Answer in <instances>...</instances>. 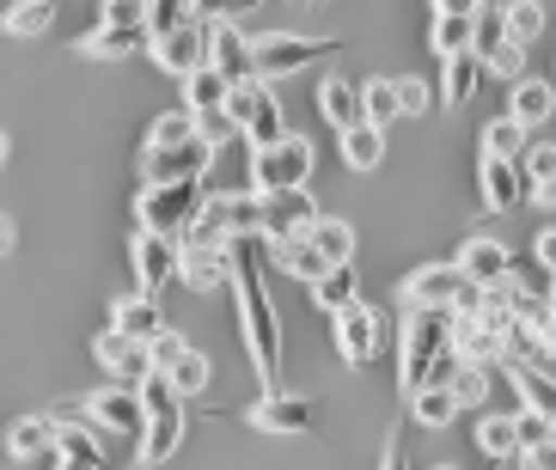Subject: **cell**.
<instances>
[{"instance_id": "e575fe53", "label": "cell", "mask_w": 556, "mask_h": 470, "mask_svg": "<svg viewBox=\"0 0 556 470\" xmlns=\"http://www.w3.org/2000/svg\"><path fill=\"white\" fill-rule=\"evenodd\" d=\"M227 98H232V86L214 74V67H197L190 80H184V111L190 116H220L227 111Z\"/></svg>"}, {"instance_id": "9a60e30c", "label": "cell", "mask_w": 556, "mask_h": 470, "mask_svg": "<svg viewBox=\"0 0 556 470\" xmlns=\"http://www.w3.org/2000/svg\"><path fill=\"white\" fill-rule=\"evenodd\" d=\"M86 422L99 428V434H141L148 409H141V397L129 385H104L99 397H86Z\"/></svg>"}, {"instance_id": "d6986e66", "label": "cell", "mask_w": 556, "mask_h": 470, "mask_svg": "<svg viewBox=\"0 0 556 470\" xmlns=\"http://www.w3.org/2000/svg\"><path fill=\"white\" fill-rule=\"evenodd\" d=\"M92 355H99V367L111 373V385H129L135 391L141 379H148V348H141V342H129V336H116L111 325L92 336Z\"/></svg>"}, {"instance_id": "74e56055", "label": "cell", "mask_w": 556, "mask_h": 470, "mask_svg": "<svg viewBox=\"0 0 556 470\" xmlns=\"http://www.w3.org/2000/svg\"><path fill=\"white\" fill-rule=\"evenodd\" d=\"M269 263H276L281 276L306 281V288H312V281H318V276H325V269H330V263L318 257V251H312L306 239H294V244H276V251H269Z\"/></svg>"}, {"instance_id": "603a6c76", "label": "cell", "mask_w": 556, "mask_h": 470, "mask_svg": "<svg viewBox=\"0 0 556 470\" xmlns=\"http://www.w3.org/2000/svg\"><path fill=\"white\" fill-rule=\"evenodd\" d=\"M477 190H483V208L490 214H514L526 202L520 165H507V160H477Z\"/></svg>"}, {"instance_id": "3957f363", "label": "cell", "mask_w": 556, "mask_h": 470, "mask_svg": "<svg viewBox=\"0 0 556 470\" xmlns=\"http://www.w3.org/2000/svg\"><path fill=\"white\" fill-rule=\"evenodd\" d=\"M208 202V183H141L135 195V214H141V232H160V239H184V227L202 214Z\"/></svg>"}, {"instance_id": "d6a6232c", "label": "cell", "mask_w": 556, "mask_h": 470, "mask_svg": "<svg viewBox=\"0 0 556 470\" xmlns=\"http://www.w3.org/2000/svg\"><path fill=\"white\" fill-rule=\"evenodd\" d=\"M477 453L495 458V465L520 458V428H514V416H495V409H483V416H477Z\"/></svg>"}, {"instance_id": "f546056e", "label": "cell", "mask_w": 556, "mask_h": 470, "mask_svg": "<svg viewBox=\"0 0 556 470\" xmlns=\"http://www.w3.org/2000/svg\"><path fill=\"white\" fill-rule=\"evenodd\" d=\"M355 300H361V269L355 263H337V269H325V276L312 281V306H325L330 318H337L343 306H355Z\"/></svg>"}, {"instance_id": "f907efd6", "label": "cell", "mask_w": 556, "mask_h": 470, "mask_svg": "<svg viewBox=\"0 0 556 470\" xmlns=\"http://www.w3.org/2000/svg\"><path fill=\"white\" fill-rule=\"evenodd\" d=\"M392 86H397V116H422L428 104H434L428 80H416V74H404V80H392Z\"/></svg>"}, {"instance_id": "8fae6325", "label": "cell", "mask_w": 556, "mask_h": 470, "mask_svg": "<svg viewBox=\"0 0 556 470\" xmlns=\"http://www.w3.org/2000/svg\"><path fill=\"white\" fill-rule=\"evenodd\" d=\"M263 208V232L257 239L276 251V244H294L306 239L312 227H318V202H312L306 190H288V195H269V202H257Z\"/></svg>"}, {"instance_id": "6f0895ef", "label": "cell", "mask_w": 556, "mask_h": 470, "mask_svg": "<svg viewBox=\"0 0 556 470\" xmlns=\"http://www.w3.org/2000/svg\"><path fill=\"white\" fill-rule=\"evenodd\" d=\"M532 195H539L544 208H556V178H551V183H539V190H532Z\"/></svg>"}, {"instance_id": "bcb514c9", "label": "cell", "mask_w": 556, "mask_h": 470, "mask_svg": "<svg viewBox=\"0 0 556 470\" xmlns=\"http://www.w3.org/2000/svg\"><path fill=\"white\" fill-rule=\"evenodd\" d=\"M483 74H495V80H526V49L520 43H495L490 55H483Z\"/></svg>"}, {"instance_id": "ffe728a7", "label": "cell", "mask_w": 556, "mask_h": 470, "mask_svg": "<svg viewBox=\"0 0 556 470\" xmlns=\"http://www.w3.org/2000/svg\"><path fill=\"white\" fill-rule=\"evenodd\" d=\"M202 214H208L214 227H220V239H257L263 232V208L257 195H232V190H208V202H202Z\"/></svg>"}, {"instance_id": "f35d334b", "label": "cell", "mask_w": 556, "mask_h": 470, "mask_svg": "<svg viewBox=\"0 0 556 470\" xmlns=\"http://www.w3.org/2000/svg\"><path fill=\"white\" fill-rule=\"evenodd\" d=\"M50 25H55L50 0H18V7H7V13H0V31H7V37H43Z\"/></svg>"}, {"instance_id": "680465c9", "label": "cell", "mask_w": 556, "mask_h": 470, "mask_svg": "<svg viewBox=\"0 0 556 470\" xmlns=\"http://www.w3.org/2000/svg\"><path fill=\"white\" fill-rule=\"evenodd\" d=\"M7 160H13V135L0 129V172H7Z\"/></svg>"}, {"instance_id": "7a4b0ae2", "label": "cell", "mask_w": 556, "mask_h": 470, "mask_svg": "<svg viewBox=\"0 0 556 470\" xmlns=\"http://www.w3.org/2000/svg\"><path fill=\"white\" fill-rule=\"evenodd\" d=\"M446 367H453V312H404V336H397L404 404L428 385H446Z\"/></svg>"}, {"instance_id": "11a10c76", "label": "cell", "mask_w": 556, "mask_h": 470, "mask_svg": "<svg viewBox=\"0 0 556 470\" xmlns=\"http://www.w3.org/2000/svg\"><path fill=\"white\" fill-rule=\"evenodd\" d=\"M13 251H18V227L0 214V257H13Z\"/></svg>"}, {"instance_id": "ee69618b", "label": "cell", "mask_w": 556, "mask_h": 470, "mask_svg": "<svg viewBox=\"0 0 556 470\" xmlns=\"http://www.w3.org/2000/svg\"><path fill=\"white\" fill-rule=\"evenodd\" d=\"M392 116H397V86L392 80H367V86H361V123L386 129Z\"/></svg>"}, {"instance_id": "484cf974", "label": "cell", "mask_w": 556, "mask_h": 470, "mask_svg": "<svg viewBox=\"0 0 556 470\" xmlns=\"http://www.w3.org/2000/svg\"><path fill=\"white\" fill-rule=\"evenodd\" d=\"M178 446H184V404L148 416V428H141V458H148V465H165Z\"/></svg>"}, {"instance_id": "681fc988", "label": "cell", "mask_w": 556, "mask_h": 470, "mask_svg": "<svg viewBox=\"0 0 556 470\" xmlns=\"http://www.w3.org/2000/svg\"><path fill=\"white\" fill-rule=\"evenodd\" d=\"M514 428H520V453H539V446L556 440V422H544V416H532V409H514Z\"/></svg>"}, {"instance_id": "8d00e7d4", "label": "cell", "mask_w": 556, "mask_h": 470, "mask_svg": "<svg viewBox=\"0 0 556 470\" xmlns=\"http://www.w3.org/2000/svg\"><path fill=\"white\" fill-rule=\"evenodd\" d=\"M490 379H495V367H465V360H453L446 367V391H453V404L465 409H490Z\"/></svg>"}, {"instance_id": "5b68a950", "label": "cell", "mask_w": 556, "mask_h": 470, "mask_svg": "<svg viewBox=\"0 0 556 470\" xmlns=\"http://www.w3.org/2000/svg\"><path fill=\"white\" fill-rule=\"evenodd\" d=\"M312 165H318V153H312L306 135H288V141L263 147V153H251V195H257V202H269V195L306 190Z\"/></svg>"}, {"instance_id": "9c48e42d", "label": "cell", "mask_w": 556, "mask_h": 470, "mask_svg": "<svg viewBox=\"0 0 556 470\" xmlns=\"http://www.w3.org/2000/svg\"><path fill=\"white\" fill-rule=\"evenodd\" d=\"M208 67L227 86H251L257 80V62H251V37L232 25L227 13H208Z\"/></svg>"}, {"instance_id": "f1b7e54d", "label": "cell", "mask_w": 556, "mask_h": 470, "mask_svg": "<svg viewBox=\"0 0 556 470\" xmlns=\"http://www.w3.org/2000/svg\"><path fill=\"white\" fill-rule=\"evenodd\" d=\"M477 86H483V62L477 55H453V62H441V104L446 111H465L477 98Z\"/></svg>"}, {"instance_id": "60d3db41", "label": "cell", "mask_w": 556, "mask_h": 470, "mask_svg": "<svg viewBox=\"0 0 556 470\" xmlns=\"http://www.w3.org/2000/svg\"><path fill=\"white\" fill-rule=\"evenodd\" d=\"M184 141H197V116L190 111H165V116H153L141 153H165V147H184Z\"/></svg>"}, {"instance_id": "83f0119b", "label": "cell", "mask_w": 556, "mask_h": 470, "mask_svg": "<svg viewBox=\"0 0 556 470\" xmlns=\"http://www.w3.org/2000/svg\"><path fill=\"white\" fill-rule=\"evenodd\" d=\"M526 147H532V129H520L514 116H495V123H483V135H477V153H483V160H507V165H520Z\"/></svg>"}, {"instance_id": "f5cc1de1", "label": "cell", "mask_w": 556, "mask_h": 470, "mask_svg": "<svg viewBox=\"0 0 556 470\" xmlns=\"http://www.w3.org/2000/svg\"><path fill=\"white\" fill-rule=\"evenodd\" d=\"M141 18H148L141 0H104L99 7V25H141Z\"/></svg>"}, {"instance_id": "91938a15", "label": "cell", "mask_w": 556, "mask_h": 470, "mask_svg": "<svg viewBox=\"0 0 556 470\" xmlns=\"http://www.w3.org/2000/svg\"><path fill=\"white\" fill-rule=\"evenodd\" d=\"M428 470H458V465H428Z\"/></svg>"}, {"instance_id": "4dcf8cb0", "label": "cell", "mask_w": 556, "mask_h": 470, "mask_svg": "<svg viewBox=\"0 0 556 470\" xmlns=\"http://www.w3.org/2000/svg\"><path fill=\"white\" fill-rule=\"evenodd\" d=\"M178 281L184 288H197V293H214V288H227V251H178Z\"/></svg>"}, {"instance_id": "cb8c5ba5", "label": "cell", "mask_w": 556, "mask_h": 470, "mask_svg": "<svg viewBox=\"0 0 556 470\" xmlns=\"http://www.w3.org/2000/svg\"><path fill=\"white\" fill-rule=\"evenodd\" d=\"M50 446H55V458H92V465H104L99 428L86 422V416H50Z\"/></svg>"}, {"instance_id": "b9f144b4", "label": "cell", "mask_w": 556, "mask_h": 470, "mask_svg": "<svg viewBox=\"0 0 556 470\" xmlns=\"http://www.w3.org/2000/svg\"><path fill=\"white\" fill-rule=\"evenodd\" d=\"M453 416H458V404H453V391H446V385H428V391H416V397H409V422L446 428Z\"/></svg>"}, {"instance_id": "7c38bea8", "label": "cell", "mask_w": 556, "mask_h": 470, "mask_svg": "<svg viewBox=\"0 0 556 470\" xmlns=\"http://www.w3.org/2000/svg\"><path fill=\"white\" fill-rule=\"evenodd\" d=\"M453 269L465 276V288L495 293L507 276H514V251H507L502 239H465L458 244V257H453Z\"/></svg>"}, {"instance_id": "277c9868", "label": "cell", "mask_w": 556, "mask_h": 470, "mask_svg": "<svg viewBox=\"0 0 556 470\" xmlns=\"http://www.w3.org/2000/svg\"><path fill=\"white\" fill-rule=\"evenodd\" d=\"M343 49V37H306V31H263L251 37V62H257V80H288V74H300V67L325 62V55H337Z\"/></svg>"}, {"instance_id": "9f6ffc18", "label": "cell", "mask_w": 556, "mask_h": 470, "mask_svg": "<svg viewBox=\"0 0 556 470\" xmlns=\"http://www.w3.org/2000/svg\"><path fill=\"white\" fill-rule=\"evenodd\" d=\"M55 470H104V465H92V458H55Z\"/></svg>"}, {"instance_id": "ba28073f", "label": "cell", "mask_w": 556, "mask_h": 470, "mask_svg": "<svg viewBox=\"0 0 556 470\" xmlns=\"http://www.w3.org/2000/svg\"><path fill=\"white\" fill-rule=\"evenodd\" d=\"M330 342H337V355H343L349 367H367V360L379 355V342H386V318L355 300V306H343L330 318Z\"/></svg>"}, {"instance_id": "4316f807", "label": "cell", "mask_w": 556, "mask_h": 470, "mask_svg": "<svg viewBox=\"0 0 556 470\" xmlns=\"http://www.w3.org/2000/svg\"><path fill=\"white\" fill-rule=\"evenodd\" d=\"M551 111H556V80H532V74H526V80L514 86V98H507V116H514L520 129H539Z\"/></svg>"}, {"instance_id": "6da1fadb", "label": "cell", "mask_w": 556, "mask_h": 470, "mask_svg": "<svg viewBox=\"0 0 556 470\" xmlns=\"http://www.w3.org/2000/svg\"><path fill=\"white\" fill-rule=\"evenodd\" d=\"M227 288L239 300V336L257 367L263 391H281V318L269 300V276H263V239H232L227 244Z\"/></svg>"}, {"instance_id": "d4e9b609", "label": "cell", "mask_w": 556, "mask_h": 470, "mask_svg": "<svg viewBox=\"0 0 556 470\" xmlns=\"http://www.w3.org/2000/svg\"><path fill=\"white\" fill-rule=\"evenodd\" d=\"M318 116H325L337 135L355 129V123H361V86L343 80V74H330V80L318 86Z\"/></svg>"}, {"instance_id": "44dd1931", "label": "cell", "mask_w": 556, "mask_h": 470, "mask_svg": "<svg viewBox=\"0 0 556 470\" xmlns=\"http://www.w3.org/2000/svg\"><path fill=\"white\" fill-rule=\"evenodd\" d=\"M80 55H92V62H129V55H141V49H153L148 25H92V31H80Z\"/></svg>"}, {"instance_id": "2e32d148", "label": "cell", "mask_w": 556, "mask_h": 470, "mask_svg": "<svg viewBox=\"0 0 556 470\" xmlns=\"http://www.w3.org/2000/svg\"><path fill=\"white\" fill-rule=\"evenodd\" d=\"M214 153L202 141H184V147H165V153H141V178L148 183H197L208 178Z\"/></svg>"}, {"instance_id": "f6af8a7d", "label": "cell", "mask_w": 556, "mask_h": 470, "mask_svg": "<svg viewBox=\"0 0 556 470\" xmlns=\"http://www.w3.org/2000/svg\"><path fill=\"white\" fill-rule=\"evenodd\" d=\"M520 178H526V195L539 190V183L556 178V147H551V141H532V147L520 153Z\"/></svg>"}, {"instance_id": "ab89813d", "label": "cell", "mask_w": 556, "mask_h": 470, "mask_svg": "<svg viewBox=\"0 0 556 470\" xmlns=\"http://www.w3.org/2000/svg\"><path fill=\"white\" fill-rule=\"evenodd\" d=\"M544 18H551V13H544V7H539V0H514V7H502V31H507V43H539V37H544Z\"/></svg>"}, {"instance_id": "7dc6e473", "label": "cell", "mask_w": 556, "mask_h": 470, "mask_svg": "<svg viewBox=\"0 0 556 470\" xmlns=\"http://www.w3.org/2000/svg\"><path fill=\"white\" fill-rule=\"evenodd\" d=\"M184 18H190V7H178V0H148V18H141V25H148V37L160 43V37L178 31Z\"/></svg>"}, {"instance_id": "7bdbcfd3", "label": "cell", "mask_w": 556, "mask_h": 470, "mask_svg": "<svg viewBox=\"0 0 556 470\" xmlns=\"http://www.w3.org/2000/svg\"><path fill=\"white\" fill-rule=\"evenodd\" d=\"M208 373H214V367H208V355H202V348H190V355H184L178 367H172V373H165V385H172V397L184 404V397H197V391H208Z\"/></svg>"}, {"instance_id": "816d5d0a", "label": "cell", "mask_w": 556, "mask_h": 470, "mask_svg": "<svg viewBox=\"0 0 556 470\" xmlns=\"http://www.w3.org/2000/svg\"><path fill=\"white\" fill-rule=\"evenodd\" d=\"M532 269L556 281V227H539V232H532Z\"/></svg>"}, {"instance_id": "e0dca14e", "label": "cell", "mask_w": 556, "mask_h": 470, "mask_svg": "<svg viewBox=\"0 0 556 470\" xmlns=\"http://www.w3.org/2000/svg\"><path fill=\"white\" fill-rule=\"evenodd\" d=\"M111 330H116V336H129V342H141V348H153V342H160L172 325H165L160 300L135 288V293H123V300L111 306Z\"/></svg>"}, {"instance_id": "d590c367", "label": "cell", "mask_w": 556, "mask_h": 470, "mask_svg": "<svg viewBox=\"0 0 556 470\" xmlns=\"http://www.w3.org/2000/svg\"><path fill=\"white\" fill-rule=\"evenodd\" d=\"M337 147H343V165H349V172H374V165L386 160V129H374V123H355V129L337 135Z\"/></svg>"}, {"instance_id": "1f68e13d", "label": "cell", "mask_w": 556, "mask_h": 470, "mask_svg": "<svg viewBox=\"0 0 556 470\" xmlns=\"http://www.w3.org/2000/svg\"><path fill=\"white\" fill-rule=\"evenodd\" d=\"M50 416H18L13 428H7V458L13 465H31V458H50Z\"/></svg>"}, {"instance_id": "db71d44e", "label": "cell", "mask_w": 556, "mask_h": 470, "mask_svg": "<svg viewBox=\"0 0 556 470\" xmlns=\"http://www.w3.org/2000/svg\"><path fill=\"white\" fill-rule=\"evenodd\" d=\"M379 470H409V458H404V434L392 428V440H386V458H379Z\"/></svg>"}, {"instance_id": "ac0fdd59", "label": "cell", "mask_w": 556, "mask_h": 470, "mask_svg": "<svg viewBox=\"0 0 556 470\" xmlns=\"http://www.w3.org/2000/svg\"><path fill=\"white\" fill-rule=\"evenodd\" d=\"M453 360H465V367H502L507 342L477 312H453Z\"/></svg>"}, {"instance_id": "5bb4252c", "label": "cell", "mask_w": 556, "mask_h": 470, "mask_svg": "<svg viewBox=\"0 0 556 470\" xmlns=\"http://www.w3.org/2000/svg\"><path fill=\"white\" fill-rule=\"evenodd\" d=\"M129 263H135V281H141V293H153V300H160L165 281H178V239L135 232V239H129Z\"/></svg>"}, {"instance_id": "4fadbf2b", "label": "cell", "mask_w": 556, "mask_h": 470, "mask_svg": "<svg viewBox=\"0 0 556 470\" xmlns=\"http://www.w3.org/2000/svg\"><path fill=\"white\" fill-rule=\"evenodd\" d=\"M312 422H318V409L300 391H263L251 404V428L257 434H312Z\"/></svg>"}, {"instance_id": "8992f818", "label": "cell", "mask_w": 556, "mask_h": 470, "mask_svg": "<svg viewBox=\"0 0 556 470\" xmlns=\"http://www.w3.org/2000/svg\"><path fill=\"white\" fill-rule=\"evenodd\" d=\"M397 306L404 312H471L477 306V288H465V276L446 263H422V269H409L404 288H397Z\"/></svg>"}, {"instance_id": "836d02e7", "label": "cell", "mask_w": 556, "mask_h": 470, "mask_svg": "<svg viewBox=\"0 0 556 470\" xmlns=\"http://www.w3.org/2000/svg\"><path fill=\"white\" fill-rule=\"evenodd\" d=\"M306 244L330 263V269H337V263H355V227L337 220V214H318V227L306 232Z\"/></svg>"}, {"instance_id": "52a82bcc", "label": "cell", "mask_w": 556, "mask_h": 470, "mask_svg": "<svg viewBox=\"0 0 556 470\" xmlns=\"http://www.w3.org/2000/svg\"><path fill=\"white\" fill-rule=\"evenodd\" d=\"M227 116L239 123V135H245V147L251 153H263V147H276V141H288V111H281V98L269 92L263 80H251V86H232V98H227Z\"/></svg>"}, {"instance_id": "7402d4cb", "label": "cell", "mask_w": 556, "mask_h": 470, "mask_svg": "<svg viewBox=\"0 0 556 470\" xmlns=\"http://www.w3.org/2000/svg\"><path fill=\"white\" fill-rule=\"evenodd\" d=\"M428 43H434L441 62L471 55V43H477V7H434V18H428Z\"/></svg>"}, {"instance_id": "c3c4849f", "label": "cell", "mask_w": 556, "mask_h": 470, "mask_svg": "<svg viewBox=\"0 0 556 470\" xmlns=\"http://www.w3.org/2000/svg\"><path fill=\"white\" fill-rule=\"evenodd\" d=\"M184 355H190V342H184L178 330H165V336L148 348V373H160V379H165V373H172V367H178Z\"/></svg>"}, {"instance_id": "30bf717a", "label": "cell", "mask_w": 556, "mask_h": 470, "mask_svg": "<svg viewBox=\"0 0 556 470\" xmlns=\"http://www.w3.org/2000/svg\"><path fill=\"white\" fill-rule=\"evenodd\" d=\"M153 62H160L165 74H178V80H190L197 67H208V13L190 7V18H184L178 31L153 43Z\"/></svg>"}]
</instances>
